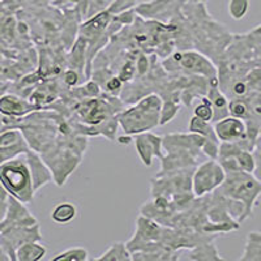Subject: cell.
<instances>
[{
    "label": "cell",
    "mask_w": 261,
    "mask_h": 261,
    "mask_svg": "<svg viewBox=\"0 0 261 261\" xmlns=\"http://www.w3.org/2000/svg\"><path fill=\"white\" fill-rule=\"evenodd\" d=\"M205 139L199 134H172L162 137L166 155L161 160L162 171H175L196 165L199 151L202 150Z\"/></svg>",
    "instance_id": "obj_1"
},
{
    "label": "cell",
    "mask_w": 261,
    "mask_h": 261,
    "mask_svg": "<svg viewBox=\"0 0 261 261\" xmlns=\"http://www.w3.org/2000/svg\"><path fill=\"white\" fill-rule=\"evenodd\" d=\"M163 99L155 93L137 99L134 106L118 114L119 125L125 135H139L161 125V110Z\"/></svg>",
    "instance_id": "obj_2"
},
{
    "label": "cell",
    "mask_w": 261,
    "mask_h": 261,
    "mask_svg": "<svg viewBox=\"0 0 261 261\" xmlns=\"http://www.w3.org/2000/svg\"><path fill=\"white\" fill-rule=\"evenodd\" d=\"M0 184L18 201L30 204L36 191L33 187V178L25 153L18 154L0 165Z\"/></svg>",
    "instance_id": "obj_3"
},
{
    "label": "cell",
    "mask_w": 261,
    "mask_h": 261,
    "mask_svg": "<svg viewBox=\"0 0 261 261\" xmlns=\"http://www.w3.org/2000/svg\"><path fill=\"white\" fill-rule=\"evenodd\" d=\"M217 191L244 206L246 220L252 216L253 208L257 205L261 195V180L253 172L234 171L226 172V178Z\"/></svg>",
    "instance_id": "obj_4"
},
{
    "label": "cell",
    "mask_w": 261,
    "mask_h": 261,
    "mask_svg": "<svg viewBox=\"0 0 261 261\" xmlns=\"http://www.w3.org/2000/svg\"><path fill=\"white\" fill-rule=\"evenodd\" d=\"M165 62L174 63V67H179V69L186 73L201 74L202 77H206V80L211 83V86H218L216 67L208 58L197 51H176Z\"/></svg>",
    "instance_id": "obj_5"
},
{
    "label": "cell",
    "mask_w": 261,
    "mask_h": 261,
    "mask_svg": "<svg viewBox=\"0 0 261 261\" xmlns=\"http://www.w3.org/2000/svg\"><path fill=\"white\" fill-rule=\"evenodd\" d=\"M226 178V172L217 160L202 162L192 175V192L195 197H204L213 193Z\"/></svg>",
    "instance_id": "obj_6"
},
{
    "label": "cell",
    "mask_w": 261,
    "mask_h": 261,
    "mask_svg": "<svg viewBox=\"0 0 261 261\" xmlns=\"http://www.w3.org/2000/svg\"><path fill=\"white\" fill-rule=\"evenodd\" d=\"M39 223L33 226H17L0 231V248L8 256L9 260L15 261L16 249L28 242H42Z\"/></svg>",
    "instance_id": "obj_7"
},
{
    "label": "cell",
    "mask_w": 261,
    "mask_h": 261,
    "mask_svg": "<svg viewBox=\"0 0 261 261\" xmlns=\"http://www.w3.org/2000/svg\"><path fill=\"white\" fill-rule=\"evenodd\" d=\"M214 132L220 143H247L248 140V127L246 122L232 115L217 120Z\"/></svg>",
    "instance_id": "obj_8"
},
{
    "label": "cell",
    "mask_w": 261,
    "mask_h": 261,
    "mask_svg": "<svg viewBox=\"0 0 261 261\" xmlns=\"http://www.w3.org/2000/svg\"><path fill=\"white\" fill-rule=\"evenodd\" d=\"M134 141L137 154L146 167H150L153 165V158L162 160L165 155L163 154L162 137L153 134L150 130L135 135Z\"/></svg>",
    "instance_id": "obj_9"
},
{
    "label": "cell",
    "mask_w": 261,
    "mask_h": 261,
    "mask_svg": "<svg viewBox=\"0 0 261 261\" xmlns=\"http://www.w3.org/2000/svg\"><path fill=\"white\" fill-rule=\"evenodd\" d=\"M27 204L18 201L17 199L9 196L7 211L3 220L0 221V231H3L9 227H17V226H33L37 225L38 220L33 216L32 212L25 206Z\"/></svg>",
    "instance_id": "obj_10"
},
{
    "label": "cell",
    "mask_w": 261,
    "mask_h": 261,
    "mask_svg": "<svg viewBox=\"0 0 261 261\" xmlns=\"http://www.w3.org/2000/svg\"><path fill=\"white\" fill-rule=\"evenodd\" d=\"M33 111H38V109L30 103L28 98L12 92H6L0 95V114L6 118L20 119L29 115Z\"/></svg>",
    "instance_id": "obj_11"
},
{
    "label": "cell",
    "mask_w": 261,
    "mask_h": 261,
    "mask_svg": "<svg viewBox=\"0 0 261 261\" xmlns=\"http://www.w3.org/2000/svg\"><path fill=\"white\" fill-rule=\"evenodd\" d=\"M25 157H27L28 165H29L30 172H32L33 187H34V191L37 193L53 179V174H51L50 169L45 163V161L42 160L38 155V153H36L34 150H32V149L28 150L25 153Z\"/></svg>",
    "instance_id": "obj_12"
},
{
    "label": "cell",
    "mask_w": 261,
    "mask_h": 261,
    "mask_svg": "<svg viewBox=\"0 0 261 261\" xmlns=\"http://www.w3.org/2000/svg\"><path fill=\"white\" fill-rule=\"evenodd\" d=\"M47 253L41 242H28L16 249L15 261H41Z\"/></svg>",
    "instance_id": "obj_13"
},
{
    "label": "cell",
    "mask_w": 261,
    "mask_h": 261,
    "mask_svg": "<svg viewBox=\"0 0 261 261\" xmlns=\"http://www.w3.org/2000/svg\"><path fill=\"white\" fill-rule=\"evenodd\" d=\"M206 97L209 98V101L212 102V106H213L214 122H217V120H220V119L228 115L227 98L223 94L222 90H220L218 86H209L208 92H206Z\"/></svg>",
    "instance_id": "obj_14"
},
{
    "label": "cell",
    "mask_w": 261,
    "mask_h": 261,
    "mask_svg": "<svg viewBox=\"0 0 261 261\" xmlns=\"http://www.w3.org/2000/svg\"><path fill=\"white\" fill-rule=\"evenodd\" d=\"M77 206L73 202L63 201L55 205L51 212V220L58 225H68L77 217Z\"/></svg>",
    "instance_id": "obj_15"
},
{
    "label": "cell",
    "mask_w": 261,
    "mask_h": 261,
    "mask_svg": "<svg viewBox=\"0 0 261 261\" xmlns=\"http://www.w3.org/2000/svg\"><path fill=\"white\" fill-rule=\"evenodd\" d=\"M242 261H261V232L251 231L247 235Z\"/></svg>",
    "instance_id": "obj_16"
},
{
    "label": "cell",
    "mask_w": 261,
    "mask_h": 261,
    "mask_svg": "<svg viewBox=\"0 0 261 261\" xmlns=\"http://www.w3.org/2000/svg\"><path fill=\"white\" fill-rule=\"evenodd\" d=\"M132 255L129 249L127 248V244L122 242H115L111 244L109 248L102 253L99 257L95 258V261H130Z\"/></svg>",
    "instance_id": "obj_17"
},
{
    "label": "cell",
    "mask_w": 261,
    "mask_h": 261,
    "mask_svg": "<svg viewBox=\"0 0 261 261\" xmlns=\"http://www.w3.org/2000/svg\"><path fill=\"white\" fill-rule=\"evenodd\" d=\"M22 143H27V140L18 128H7L0 132V148H9Z\"/></svg>",
    "instance_id": "obj_18"
},
{
    "label": "cell",
    "mask_w": 261,
    "mask_h": 261,
    "mask_svg": "<svg viewBox=\"0 0 261 261\" xmlns=\"http://www.w3.org/2000/svg\"><path fill=\"white\" fill-rule=\"evenodd\" d=\"M89 260V253L84 247H71L65 249L63 252L58 253L53 261H88Z\"/></svg>",
    "instance_id": "obj_19"
},
{
    "label": "cell",
    "mask_w": 261,
    "mask_h": 261,
    "mask_svg": "<svg viewBox=\"0 0 261 261\" xmlns=\"http://www.w3.org/2000/svg\"><path fill=\"white\" fill-rule=\"evenodd\" d=\"M193 116L201 119L204 122H212L214 118V110L208 97H202L193 109Z\"/></svg>",
    "instance_id": "obj_20"
},
{
    "label": "cell",
    "mask_w": 261,
    "mask_h": 261,
    "mask_svg": "<svg viewBox=\"0 0 261 261\" xmlns=\"http://www.w3.org/2000/svg\"><path fill=\"white\" fill-rule=\"evenodd\" d=\"M228 15L232 20H243L249 9V0H230L228 2Z\"/></svg>",
    "instance_id": "obj_21"
},
{
    "label": "cell",
    "mask_w": 261,
    "mask_h": 261,
    "mask_svg": "<svg viewBox=\"0 0 261 261\" xmlns=\"http://www.w3.org/2000/svg\"><path fill=\"white\" fill-rule=\"evenodd\" d=\"M111 3H113V0H83L84 17H92L99 11L106 9Z\"/></svg>",
    "instance_id": "obj_22"
},
{
    "label": "cell",
    "mask_w": 261,
    "mask_h": 261,
    "mask_svg": "<svg viewBox=\"0 0 261 261\" xmlns=\"http://www.w3.org/2000/svg\"><path fill=\"white\" fill-rule=\"evenodd\" d=\"M179 111L178 102L174 99H165L162 103V110H161V124H167L171 122V119L176 116Z\"/></svg>",
    "instance_id": "obj_23"
},
{
    "label": "cell",
    "mask_w": 261,
    "mask_h": 261,
    "mask_svg": "<svg viewBox=\"0 0 261 261\" xmlns=\"http://www.w3.org/2000/svg\"><path fill=\"white\" fill-rule=\"evenodd\" d=\"M28 150H30L28 143L18 144V145L9 146V148H0V165L6 162V161L11 160V158L16 157V155L27 153Z\"/></svg>",
    "instance_id": "obj_24"
},
{
    "label": "cell",
    "mask_w": 261,
    "mask_h": 261,
    "mask_svg": "<svg viewBox=\"0 0 261 261\" xmlns=\"http://www.w3.org/2000/svg\"><path fill=\"white\" fill-rule=\"evenodd\" d=\"M249 107L242 99H232L230 103H228V114L232 116H237V118L241 119H247L249 116Z\"/></svg>",
    "instance_id": "obj_25"
},
{
    "label": "cell",
    "mask_w": 261,
    "mask_h": 261,
    "mask_svg": "<svg viewBox=\"0 0 261 261\" xmlns=\"http://www.w3.org/2000/svg\"><path fill=\"white\" fill-rule=\"evenodd\" d=\"M137 4V0H113V3L107 7V9L113 13L114 16L119 15V13L128 11V9L135 8Z\"/></svg>",
    "instance_id": "obj_26"
},
{
    "label": "cell",
    "mask_w": 261,
    "mask_h": 261,
    "mask_svg": "<svg viewBox=\"0 0 261 261\" xmlns=\"http://www.w3.org/2000/svg\"><path fill=\"white\" fill-rule=\"evenodd\" d=\"M28 0H0V3L3 4L4 8L12 13L17 12V11L24 8Z\"/></svg>",
    "instance_id": "obj_27"
},
{
    "label": "cell",
    "mask_w": 261,
    "mask_h": 261,
    "mask_svg": "<svg viewBox=\"0 0 261 261\" xmlns=\"http://www.w3.org/2000/svg\"><path fill=\"white\" fill-rule=\"evenodd\" d=\"M63 80H64V83L68 86H74L77 85L79 81H80V76H79L77 71H74L73 68H71L65 71Z\"/></svg>",
    "instance_id": "obj_28"
},
{
    "label": "cell",
    "mask_w": 261,
    "mask_h": 261,
    "mask_svg": "<svg viewBox=\"0 0 261 261\" xmlns=\"http://www.w3.org/2000/svg\"><path fill=\"white\" fill-rule=\"evenodd\" d=\"M8 197L9 195L7 193V191L2 187V184H0V221L3 220L4 214H6L7 205H8Z\"/></svg>",
    "instance_id": "obj_29"
},
{
    "label": "cell",
    "mask_w": 261,
    "mask_h": 261,
    "mask_svg": "<svg viewBox=\"0 0 261 261\" xmlns=\"http://www.w3.org/2000/svg\"><path fill=\"white\" fill-rule=\"evenodd\" d=\"M231 90L235 95H238V97H242V95H244L247 93V90H248V86H247V84L244 83V81H237V83L232 85Z\"/></svg>",
    "instance_id": "obj_30"
},
{
    "label": "cell",
    "mask_w": 261,
    "mask_h": 261,
    "mask_svg": "<svg viewBox=\"0 0 261 261\" xmlns=\"http://www.w3.org/2000/svg\"><path fill=\"white\" fill-rule=\"evenodd\" d=\"M256 161V170L255 171L258 172V175L261 176V140L258 141V146H257V150H256V154L253 155Z\"/></svg>",
    "instance_id": "obj_31"
},
{
    "label": "cell",
    "mask_w": 261,
    "mask_h": 261,
    "mask_svg": "<svg viewBox=\"0 0 261 261\" xmlns=\"http://www.w3.org/2000/svg\"><path fill=\"white\" fill-rule=\"evenodd\" d=\"M116 140H118L119 144H123V145H128V144L132 141V137H130V135H125V137L120 136V137H118Z\"/></svg>",
    "instance_id": "obj_32"
},
{
    "label": "cell",
    "mask_w": 261,
    "mask_h": 261,
    "mask_svg": "<svg viewBox=\"0 0 261 261\" xmlns=\"http://www.w3.org/2000/svg\"><path fill=\"white\" fill-rule=\"evenodd\" d=\"M8 13H12V12H9V11H7L6 8L3 7V4L0 3V24H2V21L4 20V17H6Z\"/></svg>",
    "instance_id": "obj_33"
},
{
    "label": "cell",
    "mask_w": 261,
    "mask_h": 261,
    "mask_svg": "<svg viewBox=\"0 0 261 261\" xmlns=\"http://www.w3.org/2000/svg\"><path fill=\"white\" fill-rule=\"evenodd\" d=\"M8 260H9L8 256L3 252V249L0 248V261H8Z\"/></svg>",
    "instance_id": "obj_34"
}]
</instances>
